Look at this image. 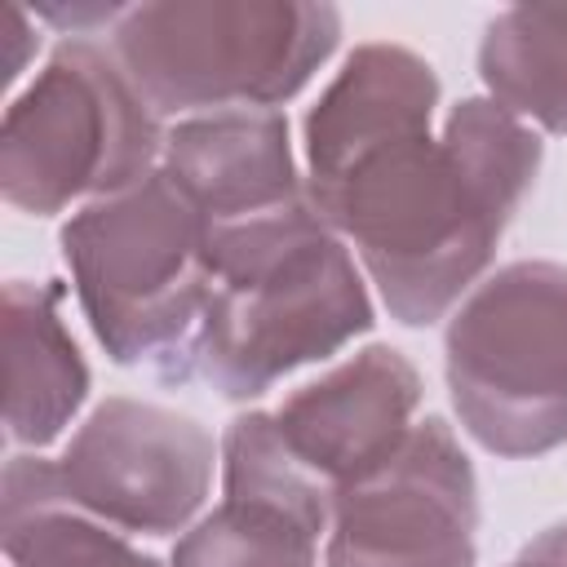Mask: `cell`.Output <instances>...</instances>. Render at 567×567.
Returning a JSON list of instances; mask_svg holds the SVG:
<instances>
[{
    "instance_id": "15",
    "label": "cell",
    "mask_w": 567,
    "mask_h": 567,
    "mask_svg": "<svg viewBox=\"0 0 567 567\" xmlns=\"http://www.w3.org/2000/svg\"><path fill=\"white\" fill-rule=\"evenodd\" d=\"M509 567H567V523L540 532L536 540L523 545V554Z\"/></svg>"
},
{
    "instance_id": "13",
    "label": "cell",
    "mask_w": 567,
    "mask_h": 567,
    "mask_svg": "<svg viewBox=\"0 0 567 567\" xmlns=\"http://www.w3.org/2000/svg\"><path fill=\"white\" fill-rule=\"evenodd\" d=\"M0 509L4 554L13 567H159L102 518L80 509L53 461L13 456L4 465Z\"/></svg>"
},
{
    "instance_id": "11",
    "label": "cell",
    "mask_w": 567,
    "mask_h": 567,
    "mask_svg": "<svg viewBox=\"0 0 567 567\" xmlns=\"http://www.w3.org/2000/svg\"><path fill=\"white\" fill-rule=\"evenodd\" d=\"M164 173L199 213L204 235L306 199L279 111H213L182 120L164 142Z\"/></svg>"
},
{
    "instance_id": "9",
    "label": "cell",
    "mask_w": 567,
    "mask_h": 567,
    "mask_svg": "<svg viewBox=\"0 0 567 567\" xmlns=\"http://www.w3.org/2000/svg\"><path fill=\"white\" fill-rule=\"evenodd\" d=\"M221 461L226 496L177 540L173 567H315L332 492L292 456L275 416H235Z\"/></svg>"
},
{
    "instance_id": "1",
    "label": "cell",
    "mask_w": 567,
    "mask_h": 567,
    "mask_svg": "<svg viewBox=\"0 0 567 567\" xmlns=\"http://www.w3.org/2000/svg\"><path fill=\"white\" fill-rule=\"evenodd\" d=\"M439 75L403 44H363L306 115L310 208L346 235L385 310L425 328L487 270L540 168V137L465 97L434 137Z\"/></svg>"
},
{
    "instance_id": "8",
    "label": "cell",
    "mask_w": 567,
    "mask_h": 567,
    "mask_svg": "<svg viewBox=\"0 0 567 567\" xmlns=\"http://www.w3.org/2000/svg\"><path fill=\"white\" fill-rule=\"evenodd\" d=\"M62 483L93 518L168 536L195 518L213 483V434L173 408L106 399L66 443Z\"/></svg>"
},
{
    "instance_id": "4",
    "label": "cell",
    "mask_w": 567,
    "mask_h": 567,
    "mask_svg": "<svg viewBox=\"0 0 567 567\" xmlns=\"http://www.w3.org/2000/svg\"><path fill=\"white\" fill-rule=\"evenodd\" d=\"M341 13L310 0L133 4L111 49L155 111H257L288 102L332 58Z\"/></svg>"
},
{
    "instance_id": "3",
    "label": "cell",
    "mask_w": 567,
    "mask_h": 567,
    "mask_svg": "<svg viewBox=\"0 0 567 567\" xmlns=\"http://www.w3.org/2000/svg\"><path fill=\"white\" fill-rule=\"evenodd\" d=\"M62 257L84 319L115 363H159L168 381L190 377L213 270L204 221L164 168L84 204L62 226Z\"/></svg>"
},
{
    "instance_id": "5",
    "label": "cell",
    "mask_w": 567,
    "mask_h": 567,
    "mask_svg": "<svg viewBox=\"0 0 567 567\" xmlns=\"http://www.w3.org/2000/svg\"><path fill=\"white\" fill-rule=\"evenodd\" d=\"M159 111L120 58L62 40L44 71L13 97L0 128V190L13 208L49 217L80 195H120L155 173Z\"/></svg>"
},
{
    "instance_id": "2",
    "label": "cell",
    "mask_w": 567,
    "mask_h": 567,
    "mask_svg": "<svg viewBox=\"0 0 567 567\" xmlns=\"http://www.w3.org/2000/svg\"><path fill=\"white\" fill-rule=\"evenodd\" d=\"M204 244L213 288L190 368L226 399H257L292 368L332 359L372 328L368 288L310 199L208 230Z\"/></svg>"
},
{
    "instance_id": "12",
    "label": "cell",
    "mask_w": 567,
    "mask_h": 567,
    "mask_svg": "<svg viewBox=\"0 0 567 567\" xmlns=\"http://www.w3.org/2000/svg\"><path fill=\"white\" fill-rule=\"evenodd\" d=\"M58 301V284L4 288V425L22 447L53 443L89 399V363Z\"/></svg>"
},
{
    "instance_id": "10",
    "label": "cell",
    "mask_w": 567,
    "mask_h": 567,
    "mask_svg": "<svg viewBox=\"0 0 567 567\" xmlns=\"http://www.w3.org/2000/svg\"><path fill=\"white\" fill-rule=\"evenodd\" d=\"M421 377L394 346H368L328 377L292 390L275 425L292 456L328 487H346L390 461L412 434Z\"/></svg>"
},
{
    "instance_id": "7",
    "label": "cell",
    "mask_w": 567,
    "mask_h": 567,
    "mask_svg": "<svg viewBox=\"0 0 567 567\" xmlns=\"http://www.w3.org/2000/svg\"><path fill=\"white\" fill-rule=\"evenodd\" d=\"M478 483L443 416L332 492L328 567H474Z\"/></svg>"
},
{
    "instance_id": "6",
    "label": "cell",
    "mask_w": 567,
    "mask_h": 567,
    "mask_svg": "<svg viewBox=\"0 0 567 567\" xmlns=\"http://www.w3.org/2000/svg\"><path fill=\"white\" fill-rule=\"evenodd\" d=\"M443 372L461 425L496 456L567 443V266H501L452 315Z\"/></svg>"
},
{
    "instance_id": "14",
    "label": "cell",
    "mask_w": 567,
    "mask_h": 567,
    "mask_svg": "<svg viewBox=\"0 0 567 567\" xmlns=\"http://www.w3.org/2000/svg\"><path fill=\"white\" fill-rule=\"evenodd\" d=\"M478 75L509 115L567 133V4H514L478 44Z\"/></svg>"
}]
</instances>
